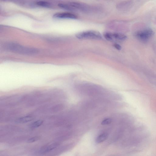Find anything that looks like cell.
<instances>
[{"instance_id":"obj_1","label":"cell","mask_w":156,"mask_h":156,"mask_svg":"<svg viewBox=\"0 0 156 156\" xmlns=\"http://www.w3.org/2000/svg\"><path fill=\"white\" fill-rule=\"evenodd\" d=\"M5 48L10 51L25 55H34L37 54L39 51L36 48L23 46L13 42L7 43L5 45Z\"/></svg>"},{"instance_id":"obj_2","label":"cell","mask_w":156,"mask_h":156,"mask_svg":"<svg viewBox=\"0 0 156 156\" xmlns=\"http://www.w3.org/2000/svg\"><path fill=\"white\" fill-rule=\"evenodd\" d=\"M76 37L79 39H101V34L99 32L90 30L79 32L76 34Z\"/></svg>"},{"instance_id":"obj_10","label":"cell","mask_w":156,"mask_h":156,"mask_svg":"<svg viewBox=\"0 0 156 156\" xmlns=\"http://www.w3.org/2000/svg\"><path fill=\"white\" fill-rule=\"evenodd\" d=\"M36 4L39 6L45 7H49L51 4L49 2L45 1H38L36 2Z\"/></svg>"},{"instance_id":"obj_8","label":"cell","mask_w":156,"mask_h":156,"mask_svg":"<svg viewBox=\"0 0 156 156\" xmlns=\"http://www.w3.org/2000/svg\"><path fill=\"white\" fill-rule=\"evenodd\" d=\"M33 119L32 117L27 116L20 117L16 121L20 123H25L32 120Z\"/></svg>"},{"instance_id":"obj_11","label":"cell","mask_w":156,"mask_h":156,"mask_svg":"<svg viewBox=\"0 0 156 156\" xmlns=\"http://www.w3.org/2000/svg\"><path fill=\"white\" fill-rule=\"evenodd\" d=\"M112 122V120L109 118H107L105 119L101 122V124L102 125H106L110 124Z\"/></svg>"},{"instance_id":"obj_12","label":"cell","mask_w":156,"mask_h":156,"mask_svg":"<svg viewBox=\"0 0 156 156\" xmlns=\"http://www.w3.org/2000/svg\"><path fill=\"white\" fill-rule=\"evenodd\" d=\"M39 139V138L37 136L33 137L29 139L28 142L29 143H33L37 141Z\"/></svg>"},{"instance_id":"obj_13","label":"cell","mask_w":156,"mask_h":156,"mask_svg":"<svg viewBox=\"0 0 156 156\" xmlns=\"http://www.w3.org/2000/svg\"><path fill=\"white\" fill-rule=\"evenodd\" d=\"M62 107V105H58L55 106L53 108V110L54 111H58L61 109Z\"/></svg>"},{"instance_id":"obj_9","label":"cell","mask_w":156,"mask_h":156,"mask_svg":"<svg viewBox=\"0 0 156 156\" xmlns=\"http://www.w3.org/2000/svg\"><path fill=\"white\" fill-rule=\"evenodd\" d=\"M43 122V121L42 120H38L31 123L30 126L33 128L38 127L41 125Z\"/></svg>"},{"instance_id":"obj_4","label":"cell","mask_w":156,"mask_h":156,"mask_svg":"<svg viewBox=\"0 0 156 156\" xmlns=\"http://www.w3.org/2000/svg\"><path fill=\"white\" fill-rule=\"evenodd\" d=\"M104 36L109 41H124L127 38L126 36L119 33L106 32L104 34Z\"/></svg>"},{"instance_id":"obj_14","label":"cell","mask_w":156,"mask_h":156,"mask_svg":"<svg viewBox=\"0 0 156 156\" xmlns=\"http://www.w3.org/2000/svg\"><path fill=\"white\" fill-rule=\"evenodd\" d=\"M114 47L117 50H120L121 49V46L118 44H115L114 45Z\"/></svg>"},{"instance_id":"obj_7","label":"cell","mask_w":156,"mask_h":156,"mask_svg":"<svg viewBox=\"0 0 156 156\" xmlns=\"http://www.w3.org/2000/svg\"><path fill=\"white\" fill-rule=\"evenodd\" d=\"M108 137V135L106 133H103L99 135L96 138V142L99 144L106 140Z\"/></svg>"},{"instance_id":"obj_5","label":"cell","mask_w":156,"mask_h":156,"mask_svg":"<svg viewBox=\"0 0 156 156\" xmlns=\"http://www.w3.org/2000/svg\"><path fill=\"white\" fill-rule=\"evenodd\" d=\"M53 17L57 18H67L76 19L77 16L75 14L69 12H58L55 14Z\"/></svg>"},{"instance_id":"obj_3","label":"cell","mask_w":156,"mask_h":156,"mask_svg":"<svg viewBox=\"0 0 156 156\" xmlns=\"http://www.w3.org/2000/svg\"><path fill=\"white\" fill-rule=\"evenodd\" d=\"M153 31L150 28L136 32L135 36L138 39L143 41H146L154 35Z\"/></svg>"},{"instance_id":"obj_6","label":"cell","mask_w":156,"mask_h":156,"mask_svg":"<svg viewBox=\"0 0 156 156\" xmlns=\"http://www.w3.org/2000/svg\"><path fill=\"white\" fill-rule=\"evenodd\" d=\"M57 146V144L55 143L48 144L43 147L41 149L40 152L42 153L48 152L56 148Z\"/></svg>"}]
</instances>
